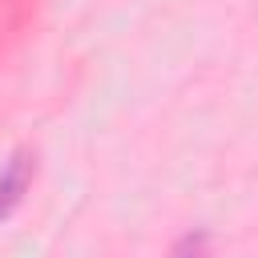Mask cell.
Returning <instances> with one entry per match:
<instances>
[{"mask_svg":"<svg viewBox=\"0 0 258 258\" xmlns=\"http://www.w3.org/2000/svg\"><path fill=\"white\" fill-rule=\"evenodd\" d=\"M28 181H32V157L28 153H12V161L0 169V222L24 202Z\"/></svg>","mask_w":258,"mask_h":258,"instance_id":"obj_1","label":"cell"},{"mask_svg":"<svg viewBox=\"0 0 258 258\" xmlns=\"http://www.w3.org/2000/svg\"><path fill=\"white\" fill-rule=\"evenodd\" d=\"M206 246H210V234L206 230H189L173 242V258H206Z\"/></svg>","mask_w":258,"mask_h":258,"instance_id":"obj_2","label":"cell"}]
</instances>
